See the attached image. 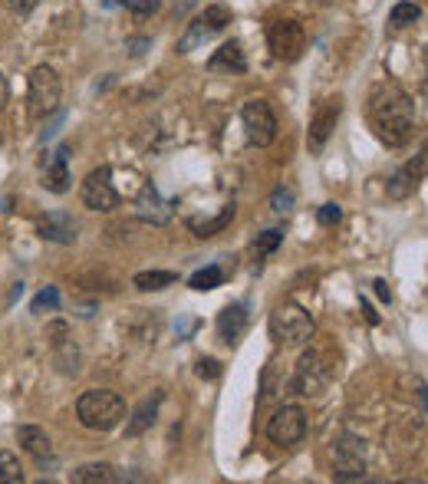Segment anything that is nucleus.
<instances>
[{
  "label": "nucleus",
  "instance_id": "nucleus-32",
  "mask_svg": "<svg viewBox=\"0 0 428 484\" xmlns=\"http://www.w3.org/2000/svg\"><path fill=\"white\" fill-rule=\"evenodd\" d=\"M317 221L323 224V228H337L339 221H343V208H339L337 202H327L317 211Z\"/></svg>",
  "mask_w": 428,
  "mask_h": 484
},
{
  "label": "nucleus",
  "instance_id": "nucleus-33",
  "mask_svg": "<svg viewBox=\"0 0 428 484\" xmlns=\"http://www.w3.org/2000/svg\"><path fill=\"white\" fill-rule=\"evenodd\" d=\"M195 373H198L201 379H218L221 363H218V359H198V369H195Z\"/></svg>",
  "mask_w": 428,
  "mask_h": 484
},
{
  "label": "nucleus",
  "instance_id": "nucleus-21",
  "mask_svg": "<svg viewBox=\"0 0 428 484\" xmlns=\"http://www.w3.org/2000/svg\"><path fill=\"white\" fill-rule=\"evenodd\" d=\"M158 405H162V393L156 389L152 395H146V399H142V405L136 409L132 422L126 425V435H128V439H136V435H142V432L152 429V422L158 419Z\"/></svg>",
  "mask_w": 428,
  "mask_h": 484
},
{
  "label": "nucleus",
  "instance_id": "nucleus-38",
  "mask_svg": "<svg viewBox=\"0 0 428 484\" xmlns=\"http://www.w3.org/2000/svg\"><path fill=\"white\" fill-rule=\"evenodd\" d=\"M7 96H10V86H7V80H4V73H0V109L7 106Z\"/></svg>",
  "mask_w": 428,
  "mask_h": 484
},
{
  "label": "nucleus",
  "instance_id": "nucleus-12",
  "mask_svg": "<svg viewBox=\"0 0 428 484\" xmlns=\"http://www.w3.org/2000/svg\"><path fill=\"white\" fill-rule=\"evenodd\" d=\"M46 343L53 349V359L60 365V373L63 375H76L80 373V349L73 343V333L66 327L63 320H56L46 327Z\"/></svg>",
  "mask_w": 428,
  "mask_h": 484
},
{
  "label": "nucleus",
  "instance_id": "nucleus-22",
  "mask_svg": "<svg viewBox=\"0 0 428 484\" xmlns=\"http://www.w3.org/2000/svg\"><path fill=\"white\" fill-rule=\"evenodd\" d=\"M234 214H237L234 204H224V208H221L214 218H188V228H192L198 238H214V234H221V231H224L231 221H234Z\"/></svg>",
  "mask_w": 428,
  "mask_h": 484
},
{
  "label": "nucleus",
  "instance_id": "nucleus-25",
  "mask_svg": "<svg viewBox=\"0 0 428 484\" xmlns=\"http://www.w3.org/2000/svg\"><path fill=\"white\" fill-rule=\"evenodd\" d=\"M221 280H224V270L221 267H204V270H198V274H192V280H188V287L198 293L204 290H214V287H221Z\"/></svg>",
  "mask_w": 428,
  "mask_h": 484
},
{
  "label": "nucleus",
  "instance_id": "nucleus-10",
  "mask_svg": "<svg viewBox=\"0 0 428 484\" xmlns=\"http://www.w3.org/2000/svg\"><path fill=\"white\" fill-rule=\"evenodd\" d=\"M303 435H307V415H303L300 405H283V409L273 412L271 422H267V439H271L273 445L290 448V445H297V441H303Z\"/></svg>",
  "mask_w": 428,
  "mask_h": 484
},
{
  "label": "nucleus",
  "instance_id": "nucleus-31",
  "mask_svg": "<svg viewBox=\"0 0 428 484\" xmlns=\"http://www.w3.org/2000/svg\"><path fill=\"white\" fill-rule=\"evenodd\" d=\"M109 4H122L126 10L138 14V17H146V14H156L162 7V0H109Z\"/></svg>",
  "mask_w": 428,
  "mask_h": 484
},
{
  "label": "nucleus",
  "instance_id": "nucleus-20",
  "mask_svg": "<svg viewBox=\"0 0 428 484\" xmlns=\"http://www.w3.org/2000/svg\"><path fill=\"white\" fill-rule=\"evenodd\" d=\"M76 484H119L126 481V475L119 471L116 465H106V461H92V465H80L73 471Z\"/></svg>",
  "mask_w": 428,
  "mask_h": 484
},
{
  "label": "nucleus",
  "instance_id": "nucleus-39",
  "mask_svg": "<svg viewBox=\"0 0 428 484\" xmlns=\"http://www.w3.org/2000/svg\"><path fill=\"white\" fill-rule=\"evenodd\" d=\"M373 287H376V293H379V300H392V293H389V287H385V280H376Z\"/></svg>",
  "mask_w": 428,
  "mask_h": 484
},
{
  "label": "nucleus",
  "instance_id": "nucleus-8",
  "mask_svg": "<svg viewBox=\"0 0 428 484\" xmlns=\"http://www.w3.org/2000/svg\"><path fill=\"white\" fill-rule=\"evenodd\" d=\"M241 119L247 128V142L257 148H267L277 138V116H273L267 100H247L241 109Z\"/></svg>",
  "mask_w": 428,
  "mask_h": 484
},
{
  "label": "nucleus",
  "instance_id": "nucleus-14",
  "mask_svg": "<svg viewBox=\"0 0 428 484\" xmlns=\"http://www.w3.org/2000/svg\"><path fill=\"white\" fill-rule=\"evenodd\" d=\"M37 234L53 244H73L80 238V224L70 211H46L37 218Z\"/></svg>",
  "mask_w": 428,
  "mask_h": 484
},
{
  "label": "nucleus",
  "instance_id": "nucleus-2",
  "mask_svg": "<svg viewBox=\"0 0 428 484\" xmlns=\"http://www.w3.org/2000/svg\"><path fill=\"white\" fill-rule=\"evenodd\" d=\"M76 415L86 429L92 432H112L119 422L126 419V403L122 395L109 393V389H90L76 399Z\"/></svg>",
  "mask_w": 428,
  "mask_h": 484
},
{
  "label": "nucleus",
  "instance_id": "nucleus-30",
  "mask_svg": "<svg viewBox=\"0 0 428 484\" xmlns=\"http://www.w3.org/2000/svg\"><path fill=\"white\" fill-rule=\"evenodd\" d=\"M281 241H283L281 231H264V234H257V241H254V257L273 254V251L281 247Z\"/></svg>",
  "mask_w": 428,
  "mask_h": 484
},
{
  "label": "nucleus",
  "instance_id": "nucleus-19",
  "mask_svg": "<svg viewBox=\"0 0 428 484\" xmlns=\"http://www.w3.org/2000/svg\"><path fill=\"white\" fill-rule=\"evenodd\" d=\"M247 329V307L244 303H231V307H224L218 317V337L224 339V343H237V339L244 337Z\"/></svg>",
  "mask_w": 428,
  "mask_h": 484
},
{
  "label": "nucleus",
  "instance_id": "nucleus-13",
  "mask_svg": "<svg viewBox=\"0 0 428 484\" xmlns=\"http://www.w3.org/2000/svg\"><path fill=\"white\" fill-rule=\"evenodd\" d=\"M82 204L90 211H116L119 208V192L112 188L109 168H96L86 175L82 182Z\"/></svg>",
  "mask_w": 428,
  "mask_h": 484
},
{
  "label": "nucleus",
  "instance_id": "nucleus-1",
  "mask_svg": "<svg viewBox=\"0 0 428 484\" xmlns=\"http://www.w3.org/2000/svg\"><path fill=\"white\" fill-rule=\"evenodd\" d=\"M369 126H373L376 138L389 148H402L412 142L415 132V106H412L409 92L402 90L399 82H379L369 96L366 106Z\"/></svg>",
  "mask_w": 428,
  "mask_h": 484
},
{
  "label": "nucleus",
  "instance_id": "nucleus-26",
  "mask_svg": "<svg viewBox=\"0 0 428 484\" xmlns=\"http://www.w3.org/2000/svg\"><path fill=\"white\" fill-rule=\"evenodd\" d=\"M0 481L4 484L24 481V468H20V458L14 451H0Z\"/></svg>",
  "mask_w": 428,
  "mask_h": 484
},
{
  "label": "nucleus",
  "instance_id": "nucleus-15",
  "mask_svg": "<svg viewBox=\"0 0 428 484\" xmlns=\"http://www.w3.org/2000/svg\"><path fill=\"white\" fill-rule=\"evenodd\" d=\"M422 175H425V156L412 158V162H405L399 168V172L392 175L389 182H385V195H389L392 202H405V198H412L415 195V188H419Z\"/></svg>",
  "mask_w": 428,
  "mask_h": 484
},
{
  "label": "nucleus",
  "instance_id": "nucleus-24",
  "mask_svg": "<svg viewBox=\"0 0 428 484\" xmlns=\"http://www.w3.org/2000/svg\"><path fill=\"white\" fill-rule=\"evenodd\" d=\"M172 283H178V274H175V270H142V274L132 277V287L142 293L165 290V287H172Z\"/></svg>",
  "mask_w": 428,
  "mask_h": 484
},
{
  "label": "nucleus",
  "instance_id": "nucleus-3",
  "mask_svg": "<svg viewBox=\"0 0 428 484\" xmlns=\"http://www.w3.org/2000/svg\"><path fill=\"white\" fill-rule=\"evenodd\" d=\"M271 339L277 346H303V343H310L313 339V317L303 307L297 303H281L277 310L271 313Z\"/></svg>",
  "mask_w": 428,
  "mask_h": 484
},
{
  "label": "nucleus",
  "instance_id": "nucleus-11",
  "mask_svg": "<svg viewBox=\"0 0 428 484\" xmlns=\"http://www.w3.org/2000/svg\"><path fill=\"white\" fill-rule=\"evenodd\" d=\"M339 116H343V100H339V96H327V100L313 109L310 128H307V146H310L313 156H319V152L327 148V142H329V136H333V128H337Z\"/></svg>",
  "mask_w": 428,
  "mask_h": 484
},
{
  "label": "nucleus",
  "instance_id": "nucleus-27",
  "mask_svg": "<svg viewBox=\"0 0 428 484\" xmlns=\"http://www.w3.org/2000/svg\"><path fill=\"white\" fill-rule=\"evenodd\" d=\"M422 17V7L419 4H409V0H402V4H395L389 14V20L395 24V27H409V24H415V20Z\"/></svg>",
  "mask_w": 428,
  "mask_h": 484
},
{
  "label": "nucleus",
  "instance_id": "nucleus-9",
  "mask_svg": "<svg viewBox=\"0 0 428 484\" xmlns=\"http://www.w3.org/2000/svg\"><path fill=\"white\" fill-rule=\"evenodd\" d=\"M228 24H231V7H224V4H211V7H204L198 17H195L192 27H188V33L182 37V43H178V53H192L195 46L211 40L214 33H221Z\"/></svg>",
  "mask_w": 428,
  "mask_h": 484
},
{
  "label": "nucleus",
  "instance_id": "nucleus-37",
  "mask_svg": "<svg viewBox=\"0 0 428 484\" xmlns=\"http://www.w3.org/2000/svg\"><path fill=\"white\" fill-rule=\"evenodd\" d=\"M363 313H366V320L373 323V327H376V323H379V313L373 310V303H369V300H363Z\"/></svg>",
  "mask_w": 428,
  "mask_h": 484
},
{
  "label": "nucleus",
  "instance_id": "nucleus-35",
  "mask_svg": "<svg viewBox=\"0 0 428 484\" xmlns=\"http://www.w3.org/2000/svg\"><path fill=\"white\" fill-rule=\"evenodd\" d=\"M63 119H66V112H63V109H56L53 122H50V126H46L43 132H40V138H43V142H46V138H53V132H56V128L63 126Z\"/></svg>",
  "mask_w": 428,
  "mask_h": 484
},
{
  "label": "nucleus",
  "instance_id": "nucleus-28",
  "mask_svg": "<svg viewBox=\"0 0 428 484\" xmlns=\"http://www.w3.org/2000/svg\"><path fill=\"white\" fill-rule=\"evenodd\" d=\"M60 307V290L56 287H43V290L33 297V303H30V310L33 313H50Z\"/></svg>",
  "mask_w": 428,
  "mask_h": 484
},
{
  "label": "nucleus",
  "instance_id": "nucleus-6",
  "mask_svg": "<svg viewBox=\"0 0 428 484\" xmlns=\"http://www.w3.org/2000/svg\"><path fill=\"white\" fill-rule=\"evenodd\" d=\"M60 96H63V82L56 76L53 66H37L30 73V112L33 116H50L60 109Z\"/></svg>",
  "mask_w": 428,
  "mask_h": 484
},
{
  "label": "nucleus",
  "instance_id": "nucleus-36",
  "mask_svg": "<svg viewBox=\"0 0 428 484\" xmlns=\"http://www.w3.org/2000/svg\"><path fill=\"white\" fill-rule=\"evenodd\" d=\"M128 53H132V56H138V53H142V46H148V40L146 37H142V40H128Z\"/></svg>",
  "mask_w": 428,
  "mask_h": 484
},
{
  "label": "nucleus",
  "instance_id": "nucleus-29",
  "mask_svg": "<svg viewBox=\"0 0 428 484\" xmlns=\"http://www.w3.org/2000/svg\"><path fill=\"white\" fill-rule=\"evenodd\" d=\"M293 202H297V195H293V188H287V185H277L271 195V208L277 211V214H287V211L293 208Z\"/></svg>",
  "mask_w": 428,
  "mask_h": 484
},
{
  "label": "nucleus",
  "instance_id": "nucleus-18",
  "mask_svg": "<svg viewBox=\"0 0 428 484\" xmlns=\"http://www.w3.org/2000/svg\"><path fill=\"white\" fill-rule=\"evenodd\" d=\"M208 70L211 73H244L247 70V56L241 50L237 40H228V43H221L214 50V56L208 60Z\"/></svg>",
  "mask_w": 428,
  "mask_h": 484
},
{
  "label": "nucleus",
  "instance_id": "nucleus-34",
  "mask_svg": "<svg viewBox=\"0 0 428 484\" xmlns=\"http://www.w3.org/2000/svg\"><path fill=\"white\" fill-rule=\"evenodd\" d=\"M40 0H10V7H14V14H20V17H27V14H33L37 10Z\"/></svg>",
  "mask_w": 428,
  "mask_h": 484
},
{
  "label": "nucleus",
  "instance_id": "nucleus-7",
  "mask_svg": "<svg viewBox=\"0 0 428 484\" xmlns=\"http://www.w3.org/2000/svg\"><path fill=\"white\" fill-rule=\"evenodd\" d=\"M267 46H271L273 60L281 63H293L303 56V46H307V33L297 20H273L267 27Z\"/></svg>",
  "mask_w": 428,
  "mask_h": 484
},
{
  "label": "nucleus",
  "instance_id": "nucleus-16",
  "mask_svg": "<svg viewBox=\"0 0 428 484\" xmlns=\"http://www.w3.org/2000/svg\"><path fill=\"white\" fill-rule=\"evenodd\" d=\"M136 218L148 221V224H168L172 221V204L158 195L156 185H142V192L136 198Z\"/></svg>",
  "mask_w": 428,
  "mask_h": 484
},
{
  "label": "nucleus",
  "instance_id": "nucleus-23",
  "mask_svg": "<svg viewBox=\"0 0 428 484\" xmlns=\"http://www.w3.org/2000/svg\"><path fill=\"white\" fill-rule=\"evenodd\" d=\"M17 441L24 451H30L33 458H50L53 455V445H50V435L37 425H20L17 429Z\"/></svg>",
  "mask_w": 428,
  "mask_h": 484
},
{
  "label": "nucleus",
  "instance_id": "nucleus-4",
  "mask_svg": "<svg viewBox=\"0 0 428 484\" xmlns=\"http://www.w3.org/2000/svg\"><path fill=\"white\" fill-rule=\"evenodd\" d=\"M337 375V359L327 349H307L293 373V389L300 395H319Z\"/></svg>",
  "mask_w": 428,
  "mask_h": 484
},
{
  "label": "nucleus",
  "instance_id": "nucleus-5",
  "mask_svg": "<svg viewBox=\"0 0 428 484\" xmlns=\"http://www.w3.org/2000/svg\"><path fill=\"white\" fill-rule=\"evenodd\" d=\"M329 468L337 481H356L366 475V441L356 435H343L329 448Z\"/></svg>",
  "mask_w": 428,
  "mask_h": 484
},
{
  "label": "nucleus",
  "instance_id": "nucleus-17",
  "mask_svg": "<svg viewBox=\"0 0 428 484\" xmlns=\"http://www.w3.org/2000/svg\"><path fill=\"white\" fill-rule=\"evenodd\" d=\"M66 158H70V146H60L56 148V156L50 158V162L43 165V188L53 195H66L70 192V165H66Z\"/></svg>",
  "mask_w": 428,
  "mask_h": 484
}]
</instances>
